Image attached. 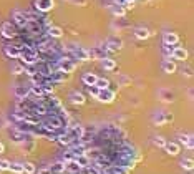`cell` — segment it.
Returning a JSON list of instances; mask_svg holds the SVG:
<instances>
[{
    "instance_id": "obj_1",
    "label": "cell",
    "mask_w": 194,
    "mask_h": 174,
    "mask_svg": "<svg viewBox=\"0 0 194 174\" xmlns=\"http://www.w3.org/2000/svg\"><path fill=\"white\" fill-rule=\"evenodd\" d=\"M96 99L100 103H113V99H115V91H111L110 88L100 90L98 95H96Z\"/></svg>"
},
{
    "instance_id": "obj_2",
    "label": "cell",
    "mask_w": 194,
    "mask_h": 174,
    "mask_svg": "<svg viewBox=\"0 0 194 174\" xmlns=\"http://www.w3.org/2000/svg\"><path fill=\"white\" fill-rule=\"evenodd\" d=\"M172 119H174V116H172L171 113H168V111H159L158 115L153 116V121L156 123L158 126H161V124H164V123H171Z\"/></svg>"
},
{
    "instance_id": "obj_3",
    "label": "cell",
    "mask_w": 194,
    "mask_h": 174,
    "mask_svg": "<svg viewBox=\"0 0 194 174\" xmlns=\"http://www.w3.org/2000/svg\"><path fill=\"white\" fill-rule=\"evenodd\" d=\"M0 33H2V37H5V38H13L15 37V27H13V23L12 22L2 23V27H0Z\"/></svg>"
},
{
    "instance_id": "obj_4",
    "label": "cell",
    "mask_w": 194,
    "mask_h": 174,
    "mask_svg": "<svg viewBox=\"0 0 194 174\" xmlns=\"http://www.w3.org/2000/svg\"><path fill=\"white\" fill-rule=\"evenodd\" d=\"M35 7L38 12H48L55 7V2L53 0H35Z\"/></svg>"
},
{
    "instance_id": "obj_5",
    "label": "cell",
    "mask_w": 194,
    "mask_h": 174,
    "mask_svg": "<svg viewBox=\"0 0 194 174\" xmlns=\"http://www.w3.org/2000/svg\"><path fill=\"white\" fill-rule=\"evenodd\" d=\"M178 42H179L178 33H174V32H168V33H164V37H163V43L164 45H171V47H174V45H178Z\"/></svg>"
},
{
    "instance_id": "obj_6",
    "label": "cell",
    "mask_w": 194,
    "mask_h": 174,
    "mask_svg": "<svg viewBox=\"0 0 194 174\" xmlns=\"http://www.w3.org/2000/svg\"><path fill=\"white\" fill-rule=\"evenodd\" d=\"M12 18H13V23H15V25H18V27L25 28V25H27V13H22V12H13Z\"/></svg>"
},
{
    "instance_id": "obj_7",
    "label": "cell",
    "mask_w": 194,
    "mask_h": 174,
    "mask_svg": "<svg viewBox=\"0 0 194 174\" xmlns=\"http://www.w3.org/2000/svg\"><path fill=\"white\" fill-rule=\"evenodd\" d=\"M172 58L184 62V60L188 58V50L182 48V47H174V48H172Z\"/></svg>"
},
{
    "instance_id": "obj_8",
    "label": "cell",
    "mask_w": 194,
    "mask_h": 174,
    "mask_svg": "<svg viewBox=\"0 0 194 174\" xmlns=\"http://www.w3.org/2000/svg\"><path fill=\"white\" fill-rule=\"evenodd\" d=\"M13 93H15V96L18 98V99H25L28 95H30V88H28V86H23V85H18V86H15Z\"/></svg>"
},
{
    "instance_id": "obj_9",
    "label": "cell",
    "mask_w": 194,
    "mask_h": 174,
    "mask_svg": "<svg viewBox=\"0 0 194 174\" xmlns=\"http://www.w3.org/2000/svg\"><path fill=\"white\" fill-rule=\"evenodd\" d=\"M176 70H178V66H176V63L172 62L171 58H166V60L163 62V72H164V73H169V75H171V73H174Z\"/></svg>"
},
{
    "instance_id": "obj_10",
    "label": "cell",
    "mask_w": 194,
    "mask_h": 174,
    "mask_svg": "<svg viewBox=\"0 0 194 174\" xmlns=\"http://www.w3.org/2000/svg\"><path fill=\"white\" fill-rule=\"evenodd\" d=\"M47 32H48V37L50 38H60L63 35L62 27H56V25H50V27L47 28Z\"/></svg>"
},
{
    "instance_id": "obj_11",
    "label": "cell",
    "mask_w": 194,
    "mask_h": 174,
    "mask_svg": "<svg viewBox=\"0 0 194 174\" xmlns=\"http://www.w3.org/2000/svg\"><path fill=\"white\" fill-rule=\"evenodd\" d=\"M164 149H166V152L169 156H178L179 154V144L178 143H168V141H166Z\"/></svg>"
},
{
    "instance_id": "obj_12",
    "label": "cell",
    "mask_w": 194,
    "mask_h": 174,
    "mask_svg": "<svg viewBox=\"0 0 194 174\" xmlns=\"http://www.w3.org/2000/svg\"><path fill=\"white\" fill-rule=\"evenodd\" d=\"M149 30L148 28H143V27H138L135 28V37L138 38V40H146V38H149Z\"/></svg>"
},
{
    "instance_id": "obj_13",
    "label": "cell",
    "mask_w": 194,
    "mask_h": 174,
    "mask_svg": "<svg viewBox=\"0 0 194 174\" xmlns=\"http://www.w3.org/2000/svg\"><path fill=\"white\" fill-rule=\"evenodd\" d=\"M70 101L75 103V105H83L85 103L83 93H80V91H72V93H70Z\"/></svg>"
},
{
    "instance_id": "obj_14",
    "label": "cell",
    "mask_w": 194,
    "mask_h": 174,
    "mask_svg": "<svg viewBox=\"0 0 194 174\" xmlns=\"http://www.w3.org/2000/svg\"><path fill=\"white\" fill-rule=\"evenodd\" d=\"M179 141H181V144H184L188 149H192V148H194V143H192V136H191V134H179Z\"/></svg>"
},
{
    "instance_id": "obj_15",
    "label": "cell",
    "mask_w": 194,
    "mask_h": 174,
    "mask_svg": "<svg viewBox=\"0 0 194 174\" xmlns=\"http://www.w3.org/2000/svg\"><path fill=\"white\" fill-rule=\"evenodd\" d=\"M159 98L163 99V101H166V103H172L174 101V93L163 88V90H159Z\"/></svg>"
},
{
    "instance_id": "obj_16",
    "label": "cell",
    "mask_w": 194,
    "mask_h": 174,
    "mask_svg": "<svg viewBox=\"0 0 194 174\" xmlns=\"http://www.w3.org/2000/svg\"><path fill=\"white\" fill-rule=\"evenodd\" d=\"M5 55L7 56H10V58H18L20 56V47H5Z\"/></svg>"
},
{
    "instance_id": "obj_17",
    "label": "cell",
    "mask_w": 194,
    "mask_h": 174,
    "mask_svg": "<svg viewBox=\"0 0 194 174\" xmlns=\"http://www.w3.org/2000/svg\"><path fill=\"white\" fill-rule=\"evenodd\" d=\"M98 76L95 73H85L83 75V83L86 85V86H93L95 83H96Z\"/></svg>"
},
{
    "instance_id": "obj_18",
    "label": "cell",
    "mask_w": 194,
    "mask_h": 174,
    "mask_svg": "<svg viewBox=\"0 0 194 174\" xmlns=\"http://www.w3.org/2000/svg\"><path fill=\"white\" fill-rule=\"evenodd\" d=\"M50 171H52V174H62V172L66 171V166H65V162H63V161H58V162H55V164L50 168Z\"/></svg>"
},
{
    "instance_id": "obj_19",
    "label": "cell",
    "mask_w": 194,
    "mask_h": 174,
    "mask_svg": "<svg viewBox=\"0 0 194 174\" xmlns=\"http://www.w3.org/2000/svg\"><path fill=\"white\" fill-rule=\"evenodd\" d=\"M65 166H66V171L72 172V174H78V171H80V166H78V162H76L75 159H73V161L65 162Z\"/></svg>"
},
{
    "instance_id": "obj_20",
    "label": "cell",
    "mask_w": 194,
    "mask_h": 174,
    "mask_svg": "<svg viewBox=\"0 0 194 174\" xmlns=\"http://www.w3.org/2000/svg\"><path fill=\"white\" fill-rule=\"evenodd\" d=\"M101 65H103V68H105V70H115V68H116V62H115L113 58H106V56L103 58Z\"/></svg>"
},
{
    "instance_id": "obj_21",
    "label": "cell",
    "mask_w": 194,
    "mask_h": 174,
    "mask_svg": "<svg viewBox=\"0 0 194 174\" xmlns=\"http://www.w3.org/2000/svg\"><path fill=\"white\" fill-rule=\"evenodd\" d=\"M111 12L115 13L116 17H123V15L126 13V8H125L123 5H119V3H116V5L111 7Z\"/></svg>"
},
{
    "instance_id": "obj_22",
    "label": "cell",
    "mask_w": 194,
    "mask_h": 174,
    "mask_svg": "<svg viewBox=\"0 0 194 174\" xmlns=\"http://www.w3.org/2000/svg\"><path fill=\"white\" fill-rule=\"evenodd\" d=\"M181 168L182 169H186V171H191L192 169V166H194V162H192V159L191 158H186V159H181Z\"/></svg>"
},
{
    "instance_id": "obj_23",
    "label": "cell",
    "mask_w": 194,
    "mask_h": 174,
    "mask_svg": "<svg viewBox=\"0 0 194 174\" xmlns=\"http://www.w3.org/2000/svg\"><path fill=\"white\" fill-rule=\"evenodd\" d=\"M8 171H12V172H15V174H22L23 172V166L20 164V162H10V168H8Z\"/></svg>"
},
{
    "instance_id": "obj_24",
    "label": "cell",
    "mask_w": 194,
    "mask_h": 174,
    "mask_svg": "<svg viewBox=\"0 0 194 174\" xmlns=\"http://www.w3.org/2000/svg\"><path fill=\"white\" fill-rule=\"evenodd\" d=\"M95 86H98L100 90H105V88L110 86V81H108L106 78H100V76H98V80H96V83H95Z\"/></svg>"
},
{
    "instance_id": "obj_25",
    "label": "cell",
    "mask_w": 194,
    "mask_h": 174,
    "mask_svg": "<svg viewBox=\"0 0 194 174\" xmlns=\"http://www.w3.org/2000/svg\"><path fill=\"white\" fill-rule=\"evenodd\" d=\"M22 166H23V172L25 174H35V171H37L33 162H23Z\"/></svg>"
},
{
    "instance_id": "obj_26",
    "label": "cell",
    "mask_w": 194,
    "mask_h": 174,
    "mask_svg": "<svg viewBox=\"0 0 194 174\" xmlns=\"http://www.w3.org/2000/svg\"><path fill=\"white\" fill-rule=\"evenodd\" d=\"M30 91H32L33 95H37V96H42V95H45L40 85H33V86H30Z\"/></svg>"
},
{
    "instance_id": "obj_27",
    "label": "cell",
    "mask_w": 194,
    "mask_h": 174,
    "mask_svg": "<svg viewBox=\"0 0 194 174\" xmlns=\"http://www.w3.org/2000/svg\"><path fill=\"white\" fill-rule=\"evenodd\" d=\"M172 48H174V47L163 43V52H164V55H166V58H172Z\"/></svg>"
},
{
    "instance_id": "obj_28",
    "label": "cell",
    "mask_w": 194,
    "mask_h": 174,
    "mask_svg": "<svg viewBox=\"0 0 194 174\" xmlns=\"http://www.w3.org/2000/svg\"><path fill=\"white\" fill-rule=\"evenodd\" d=\"M154 144H156L158 148H164V144H166V139H164L163 136H156V138H154Z\"/></svg>"
},
{
    "instance_id": "obj_29",
    "label": "cell",
    "mask_w": 194,
    "mask_h": 174,
    "mask_svg": "<svg viewBox=\"0 0 194 174\" xmlns=\"http://www.w3.org/2000/svg\"><path fill=\"white\" fill-rule=\"evenodd\" d=\"M8 168H10V161L0 159V171H8Z\"/></svg>"
},
{
    "instance_id": "obj_30",
    "label": "cell",
    "mask_w": 194,
    "mask_h": 174,
    "mask_svg": "<svg viewBox=\"0 0 194 174\" xmlns=\"http://www.w3.org/2000/svg\"><path fill=\"white\" fill-rule=\"evenodd\" d=\"M23 72H25V66H22V65H15L12 68V73L13 75H20V73H23Z\"/></svg>"
},
{
    "instance_id": "obj_31",
    "label": "cell",
    "mask_w": 194,
    "mask_h": 174,
    "mask_svg": "<svg viewBox=\"0 0 194 174\" xmlns=\"http://www.w3.org/2000/svg\"><path fill=\"white\" fill-rule=\"evenodd\" d=\"M73 159H75V154H73L72 151H68V152H65V154H63V162L73 161Z\"/></svg>"
},
{
    "instance_id": "obj_32",
    "label": "cell",
    "mask_w": 194,
    "mask_h": 174,
    "mask_svg": "<svg viewBox=\"0 0 194 174\" xmlns=\"http://www.w3.org/2000/svg\"><path fill=\"white\" fill-rule=\"evenodd\" d=\"M98 91H100V88H98V86H95V85H93V86H88V93H90L91 96H95V98H96Z\"/></svg>"
},
{
    "instance_id": "obj_33",
    "label": "cell",
    "mask_w": 194,
    "mask_h": 174,
    "mask_svg": "<svg viewBox=\"0 0 194 174\" xmlns=\"http://www.w3.org/2000/svg\"><path fill=\"white\" fill-rule=\"evenodd\" d=\"M72 3H75V5H85L86 3V0H70Z\"/></svg>"
},
{
    "instance_id": "obj_34",
    "label": "cell",
    "mask_w": 194,
    "mask_h": 174,
    "mask_svg": "<svg viewBox=\"0 0 194 174\" xmlns=\"http://www.w3.org/2000/svg\"><path fill=\"white\" fill-rule=\"evenodd\" d=\"M38 174H52V171H50V168H45V169H40Z\"/></svg>"
},
{
    "instance_id": "obj_35",
    "label": "cell",
    "mask_w": 194,
    "mask_h": 174,
    "mask_svg": "<svg viewBox=\"0 0 194 174\" xmlns=\"http://www.w3.org/2000/svg\"><path fill=\"white\" fill-rule=\"evenodd\" d=\"M113 2H116V3H119V5H123V3H125V0H113Z\"/></svg>"
},
{
    "instance_id": "obj_36",
    "label": "cell",
    "mask_w": 194,
    "mask_h": 174,
    "mask_svg": "<svg viewBox=\"0 0 194 174\" xmlns=\"http://www.w3.org/2000/svg\"><path fill=\"white\" fill-rule=\"evenodd\" d=\"M3 151H5V146H3L2 143H0V152H3Z\"/></svg>"
},
{
    "instance_id": "obj_37",
    "label": "cell",
    "mask_w": 194,
    "mask_h": 174,
    "mask_svg": "<svg viewBox=\"0 0 194 174\" xmlns=\"http://www.w3.org/2000/svg\"><path fill=\"white\" fill-rule=\"evenodd\" d=\"M125 2H135V0H125Z\"/></svg>"
}]
</instances>
